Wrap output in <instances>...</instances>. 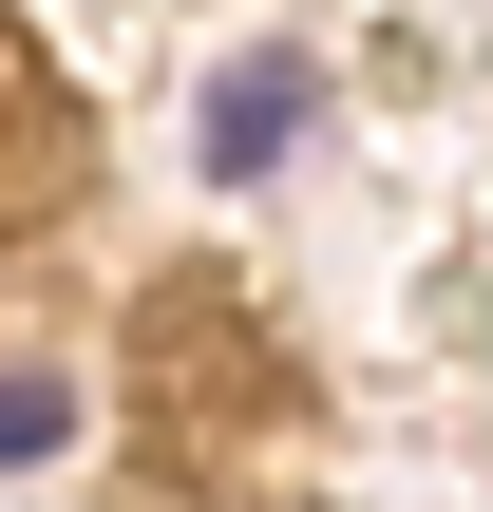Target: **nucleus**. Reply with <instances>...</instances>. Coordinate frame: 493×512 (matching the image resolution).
Segmentation results:
<instances>
[{"mask_svg": "<svg viewBox=\"0 0 493 512\" xmlns=\"http://www.w3.org/2000/svg\"><path fill=\"white\" fill-rule=\"evenodd\" d=\"M285 133H304V57H247V76L209 95V171H266Z\"/></svg>", "mask_w": 493, "mask_h": 512, "instance_id": "1", "label": "nucleus"}, {"mask_svg": "<svg viewBox=\"0 0 493 512\" xmlns=\"http://www.w3.org/2000/svg\"><path fill=\"white\" fill-rule=\"evenodd\" d=\"M19 456H57V399H38V380H0V475H19Z\"/></svg>", "mask_w": 493, "mask_h": 512, "instance_id": "2", "label": "nucleus"}]
</instances>
